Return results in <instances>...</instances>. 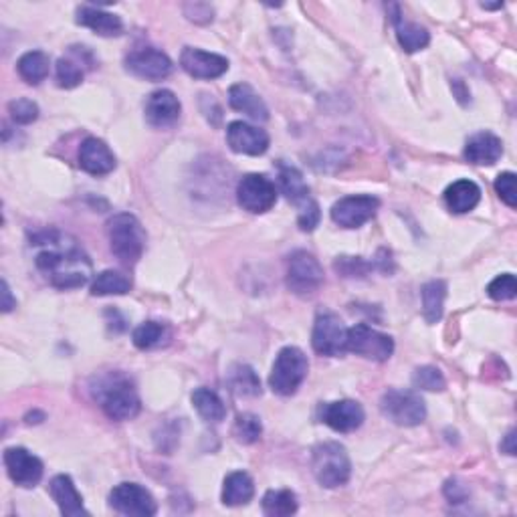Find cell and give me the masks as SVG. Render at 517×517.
<instances>
[{
	"instance_id": "6da1fadb",
	"label": "cell",
	"mask_w": 517,
	"mask_h": 517,
	"mask_svg": "<svg viewBox=\"0 0 517 517\" xmlns=\"http://www.w3.org/2000/svg\"><path fill=\"white\" fill-rule=\"evenodd\" d=\"M37 269L43 271L59 289H75L86 285L91 277V263L78 247L45 249L35 258Z\"/></svg>"
},
{
	"instance_id": "7a4b0ae2",
	"label": "cell",
	"mask_w": 517,
	"mask_h": 517,
	"mask_svg": "<svg viewBox=\"0 0 517 517\" xmlns=\"http://www.w3.org/2000/svg\"><path fill=\"white\" fill-rule=\"evenodd\" d=\"M311 469H314L319 485L328 489L341 488L352 475V463H349L346 447L336 443V440H325V443L314 447Z\"/></svg>"
},
{
	"instance_id": "3957f363",
	"label": "cell",
	"mask_w": 517,
	"mask_h": 517,
	"mask_svg": "<svg viewBox=\"0 0 517 517\" xmlns=\"http://www.w3.org/2000/svg\"><path fill=\"white\" fill-rule=\"evenodd\" d=\"M108 237L111 253L121 263L135 265L146 249V233H144L140 220L129 212H121L108 220Z\"/></svg>"
},
{
	"instance_id": "277c9868",
	"label": "cell",
	"mask_w": 517,
	"mask_h": 517,
	"mask_svg": "<svg viewBox=\"0 0 517 517\" xmlns=\"http://www.w3.org/2000/svg\"><path fill=\"white\" fill-rule=\"evenodd\" d=\"M97 400L111 421H129L142 406L135 388L121 374H111L97 384Z\"/></svg>"
},
{
	"instance_id": "5b68a950",
	"label": "cell",
	"mask_w": 517,
	"mask_h": 517,
	"mask_svg": "<svg viewBox=\"0 0 517 517\" xmlns=\"http://www.w3.org/2000/svg\"><path fill=\"white\" fill-rule=\"evenodd\" d=\"M309 362L308 356L301 352L300 348L287 346L281 349L273 364L269 386L271 390L279 394V397H291L298 392V388L303 384V380L308 378Z\"/></svg>"
},
{
	"instance_id": "8992f818",
	"label": "cell",
	"mask_w": 517,
	"mask_h": 517,
	"mask_svg": "<svg viewBox=\"0 0 517 517\" xmlns=\"http://www.w3.org/2000/svg\"><path fill=\"white\" fill-rule=\"evenodd\" d=\"M287 289L300 298H309L324 285V269L308 250H295L287 258Z\"/></svg>"
},
{
	"instance_id": "52a82bcc",
	"label": "cell",
	"mask_w": 517,
	"mask_h": 517,
	"mask_svg": "<svg viewBox=\"0 0 517 517\" xmlns=\"http://www.w3.org/2000/svg\"><path fill=\"white\" fill-rule=\"evenodd\" d=\"M382 414L398 427H416L427 418L424 400L413 390H388L380 400Z\"/></svg>"
},
{
	"instance_id": "ba28073f",
	"label": "cell",
	"mask_w": 517,
	"mask_h": 517,
	"mask_svg": "<svg viewBox=\"0 0 517 517\" xmlns=\"http://www.w3.org/2000/svg\"><path fill=\"white\" fill-rule=\"evenodd\" d=\"M346 349L362 358L386 362L394 352V340L382 332L372 330L366 324H358L348 330Z\"/></svg>"
},
{
	"instance_id": "9c48e42d",
	"label": "cell",
	"mask_w": 517,
	"mask_h": 517,
	"mask_svg": "<svg viewBox=\"0 0 517 517\" xmlns=\"http://www.w3.org/2000/svg\"><path fill=\"white\" fill-rule=\"evenodd\" d=\"M348 330L333 311H319L311 332V346L322 356H340L346 352Z\"/></svg>"
},
{
	"instance_id": "30bf717a",
	"label": "cell",
	"mask_w": 517,
	"mask_h": 517,
	"mask_svg": "<svg viewBox=\"0 0 517 517\" xmlns=\"http://www.w3.org/2000/svg\"><path fill=\"white\" fill-rule=\"evenodd\" d=\"M110 507L113 512L129 517L156 515L158 505L152 493L138 483H119L110 493Z\"/></svg>"
},
{
	"instance_id": "8fae6325",
	"label": "cell",
	"mask_w": 517,
	"mask_h": 517,
	"mask_svg": "<svg viewBox=\"0 0 517 517\" xmlns=\"http://www.w3.org/2000/svg\"><path fill=\"white\" fill-rule=\"evenodd\" d=\"M239 204L253 215H263L277 202V188L263 174H247L237 186Z\"/></svg>"
},
{
	"instance_id": "7c38bea8",
	"label": "cell",
	"mask_w": 517,
	"mask_h": 517,
	"mask_svg": "<svg viewBox=\"0 0 517 517\" xmlns=\"http://www.w3.org/2000/svg\"><path fill=\"white\" fill-rule=\"evenodd\" d=\"M380 207V201L376 196L358 194V196H346L340 199L332 207V220L344 229H358V226L366 225L368 220L374 218L376 210Z\"/></svg>"
},
{
	"instance_id": "4fadbf2b",
	"label": "cell",
	"mask_w": 517,
	"mask_h": 517,
	"mask_svg": "<svg viewBox=\"0 0 517 517\" xmlns=\"http://www.w3.org/2000/svg\"><path fill=\"white\" fill-rule=\"evenodd\" d=\"M126 70L134 75V78L146 79V81H160L166 79L172 73L174 65L166 53L158 51L154 47H144L126 57Z\"/></svg>"
},
{
	"instance_id": "5bb4252c",
	"label": "cell",
	"mask_w": 517,
	"mask_h": 517,
	"mask_svg": "<svg viewBox=\"0 0 517 517\" xmlns=\"http://www.w3.org/2000/svg\"><path fill=\"white\" fill-rule=\"evenodd\" d=\"M4 465L9 477L19 488H35L43 479V463L39 457L22 447H11L4 451Z\"/></svg>"
},
{
	"instance_id": "9a60e30c",
	"label": "cell",
	"mask_w": 517,
	"mask_h": 517,
	"mask_svg": "<svg viewBox=\"0 0 517 517\" xmlns=\"http://www.w3.org/2000/svg\"><path fill=\"white\" fill-rule=\"evenodd\" d=\"M180 65L190 78L196 79H217L229 71V61L223 55L194 47H185L180 55Z\"/></svg>"
},
{
	"instance_id": "2e32d148",
	"label": "cell",
	"mask_w": 517,
	"mask_h": 517,
	"mask_svg": "<svg viewBox=\"0 0 517 517\" xmlns=\"http://www.w3.org/2000/svg\"><path fill=\"white\" fill-rule=\"evenodd\" d=\"M226 142L233 152L247 156H261L269 150V134L245 121H233L226 127Z\"/></svg>"
},
{
	"instance_id": "e0dca14e",
	"label": "cell",
	"mask_w": 517,
	"mask_h": 517,
	"mask_svg": "<svg viewBox=\"0 0 517 517\" xmlns=\"http://www.w3.org/2000/svg\"><path fill=\"white\" fill-rule=\"evenodd\" d=\"M319 418L336 432H352L362 427L366 414L356 400H338L319 408Z\"/></svg>"
},
{
	"instance_id": "ac0fdd59",
	"label": "cell",
	"mask_w": 517,
	"mask_h": 517,
	"mask_svg": "<svg viewBox=\"0 0 517 517\" xmlns=\"http://www.w3.org/2000/svg\"><path fill=\"white\" fill-rule=\"evenodd\" d=\"M180 118V102L170 89H158L150 94L146 102V119L152 127L166 129L176 124Z\"/></svg>"
},
{
	"instance_id": "d6986e66",
	"label": "cell",
	"mask_w": 517,
	"mask_h": 517,
	"mask_svg": "<svg viewBox=\"0 0 517 517\" xmlns=\"http://www.w3.org/2000/svg\"><path fill=\"white\" fill-rule=\"evenodd\" d=\"M79 166L91 176H103L116 168V156L103 140L87 138L79 148Z\"/></svg>"
},
{
	"instance_id": "ffe728a7",
	"label": "cell",
	"mask_w": 517,
	"mask_h": 517,
	"mask_svg": "<svg viewBox=\"0 0 517 517\" xmlns=\"http://www.w3.org/2000/svg\"><path fill=\"white\" fill-rule=\"evenodd\" d=\"M49 491L55 504L59 505L61 513L67 517H78V515H87V509L83 507V497L81 493L75 488L73 479L70 475H57L51 479Z\"/></svg>"
},
{
	"instance_id": "44dd1931",
	"label": "cell",
	"mask_w": 517,
	"mask_h": 517,
	"mask_svg": "<svg viewBox=\"0 0 517 517\" xmlns=\"http://www.w3.org/2000/svg\"><path fill=\"white\" fill-rule=\"evenodd\" d=\"M229 105L234 111L245 113V116L255 121L269 119V108L249 83H237V86L229 89Z\"/></svg>"
},
{
	"instance_id": "7402d4cb",
	"label": "cell",
	"mask_w": 517,
	"mask_h": 517,
	"mask_svg": "<svg viewBox=\"0 0 517 517\" xmlns=\"http://www.w3.org/2000/svg\"><path fill=\"white\" fill-rule=\"evenodd\" d=\"M504 154V144L491 132H479L471 135L465 146V158L471 164L491 166Z\"/></svg>"
},
{
	"instance_id": "603a6c76",
	"label": "cell",
	"mask_w": 517,
	"mask_h": 517,
	"mask_svg": "<svg viewBox=\"0 0 517 517\" xmlns=\"http://www.w3.org/2000/svg\"><path fill=\"white\" fill-rule=\"evenodd\" d=\"M78 22L100 37H119L121 30H124V22H121L118 14L95 9V6H79Z\"/></svg>"
},
{
	"instance_id": "cb8c5ba5",
	"label": "cell",
	"mask_w": 517,
	"mask_h": 517,
	"mask_svg": "<svg viewBox=\"0 0 517 517\" xmlns=\"http://www.w3.org/2000/svg\"><path fill=\"white\" fill-rule=\"evenodd\" d=\"M479 201H481V188L473 180H457L445 190L447 207L457 215H465V212L473 210Z\"/></svg>"
},
{
	"instance_id": "d4e9b609",
	"label": "cell",
	"mask_w": 517,
	"mask_h": 517,
	"mask_svg": "<svg viewBox=\"0 0 517 517\" xmlns=\"http://www.w3.org/2000/svg\"><path fill=\"white\" fill-rule=\"evenodd\" d=\"M255 496V483L245 471H234L225 479L223 485V504L229 507L247 505Z\"/></svg>"
},
{
	"instance_id": "484cf974",
	"label": "cell",
	"mask_w": 517,
	"mask_h": 517,
	"mask_svg": "<svg viewBox=\"0 0 517 517\" xmlns=\"http://www.w3.org/2000/svg\"><path fill=\"white\" fill-rule=\"evenodd\" d=\"M279 188L289 202L300 204L309 201V186L303 180V174L291 164H279Z\"/></svg>"
},
{
	"instance_id": "4316f807",
	"label": "cell",
	"mask_w": 517,
	"mask_h": 517,
	"mask_svg": "<svg viewBox=\"0 0 517 517\" xmlns=\"http://www.w3.org/2000/svg\"><path fill=\"white\" fill-rule=\"evenodd\" d=\"M17 70L21 78L25 79L29 86H39L41 81L47 79L51 70L49 55H45L43 51H29L19 59Z\"/></svg>"
},
{
	"instance_id": "83f0119b",
	"label": "cell",
	"mask_w": 517,
	"mask_h": 517,
	"mask_svg": "<svg viewBox=\"0 0 517 517\" xmlns=\"http://www.w3.org/2000/svg\"><path fill=\"white\" fill-rule=\"evenodd\" d=\"M423 311L424 319L429 324H437L440 317H443V308H445V298H447V283L440 279L429 281V283L423 285Z\"/></svg>"
},
{
	"instance_id": "f1b7e54d",
	"label": "cell",
	"mask_w": 517,
	"mask_h": 517,
	"mask_svg": "<svg viewBox=\"0 0 517 517\" xmlns=\"http://www.w3.org/2000/svg\"><path fill=\"white\" fill-rule=\"evenodd\" d=\"M392 19H394V25H397V37L402 49H405L406 53H416L427 47L431 41V35L427 29L416 25V22L402 21L400 14H397V17H392Z\"/></svg>"
},
{
	"instance_id": "f546056e",
	"label": "cell",
	"mask_w": 517,
	"mask_h": 517,
	"mask_svg": "<svg viewBox=\"0 0 517 517\" xmlns=\"http://www.w3.org/2000/svg\"><path fill=\"white\" fill-rule=\"evenodd\" d=\"M193 405L207 423H220L226 416L225 402L209 388H196L193 392Z\"/></svg>"
},
{
	"instance_id": "4dcf8cb0",
	"label": "cell",
	"mask_w": 517,
	"mask_h": 517,
	"mask_svg": "<svg viewBox=\"0 0 517 517\" xmlns=\"http://www.w3.org/2000/svg\"><path fill=\"white\" fill-rule=\"evenodd\" d=\"M298 507V496L289 489H271L263 496V513L269 517L293 515Z\"/></svg>"
},
{
	"instance_id": "1f68e13d",
	"label": "cell",
	"mask_w": 517,
	"mask_h": 517,
	"mask_svg": "<svg viewBox=\"0 0 517 517\" xmlns=\"http://www.w3.org/2000/svg\"><path fill=\"white\" fill-rule=\"evenodd\" d=\"M132 289V279L119 271H102L91 285V295L103 298V295H126Z\"/></svg>"
},
{
	"instance_id": "d6a6232c",
	"label": "cell",
	"mask_w": 517,
	"mask_h": 517,
	"mask_svg": "<svg viewBox=\"0 0 517 517\" xmlns=\"http://www.w3.org/2000/svg\"><path fill=\"white\" fill-rule=\"evenodd\" d=\"M229 384L239 397H258L261 394V380L247 364H234L229 372Z\"/></svg>"
},
{
	"instance_id": "836d02e7",
	"label": "cell",
	"mask_w": 517,
	"mask_h": 517,
	"mask_svg": "<svg viewBox=\"0 0 517 517\" xmlns=\"http://www.w3.org/2000/svg\"><path fill=\"white\" fill-rule=\"evenodd\" d=\"M166 338H168V330H166L164 324H158V322H144L132 333L134 346L140 349L156 348L162 344Z\"/></svg>"
},
{
	"instance_id": "e575fe53",
	"label": "cell",
	"mask_w": 517,
	"mask_h": 517,
	"mask_svg": "<svg viewBox=\"0 0 517 517\" xmlns=\"http://www.w3.org/2000/svg\"><path fill=\"white\" fill-rule=\"evenodd\" d=\"M261 432H263L261 418L253 413H242L237 416V421H234L233 435L242 445L257 443V440L261 439Z\"/></svg>"
},
{
	"instance_id": "d590c367",
	"label": "cell",
	"mask_w": 517,
	"mask_h": 517,
	"mask_svg": "<svg viewBox=\"0 0 517 517\" xmlns=\"http://www.w3.org/2000/svg\"><path fill=\"white\" fill-rule=\"evenodd\" d=\"M413 384L418 390H429V392H443L447 388V380L443 372L435 366H421L414 370Z\"/></svg>"
},
{
	"instance_id": "8d00e7d4",
	"label": "cell",
	"mask_w": 517,
	"mask_h": 517,
	"mask_svg": "<svg viewBox=\"0 0 517 517\" xmlns=\"http://www.w3.org/2000/svg\"><path fill=\"white\" fill-rule=\"evenodd\" d=\"M488 293H489V298L496 300V301L513 300L515 295H517V281H515V275H512V273H504V275L496 277L489 283Z\"/></svg>"
},
{
	"instance_id": "74e56055",
	"label": "cell",
	"mask_w": 517,
	"mask_h": 517,
	"mask_svg": "<svg viewBox=\"0 0 517 517\" xmlns=\"http://www.w3.org/2000/svg\"><path fill=\"white\" fill-rule=\"evenodd\" d=\"M57 81L61 87L73 89L81 86L83 70L71 59H59L57 61Z\"/></svg>"
},
{
	"instance_id": "f35d334b",
	"label": "cell",
	"mask_w": 517,
	"mask_h": 517,
	"mask_svg": "<svg viewBox=\"0 0 517 517\" xmlns=\"http://www.w3.org/2000/svg\"><path fill=\"white\" fill-rule=\"evenodd\" d=\"M9 113L12 121L21 126H29L39 118V105L30 100H14L9 103Z\"/></svg>"
},
{
	"instance_id": "ab89813d",
	"label": "cell",
	"mask_w": 517,
	"mask_h": 517,
	"mask_svg": "<svg viewBox=\"0 0 517 517\" xmlns=\"http://www.w3.org/2000/svg\"><path fill=\"white\" fill-rule=\"evenodd\" d=\"M333 267L341 277H364L372 269V263H366L362 257H338Z\"/></svg>"
},
{
	"instance_id": "60d3db41",
	"label": "cell",
	"mask_w": 517,
	"mask_h": 517,
	"mask_svg": "<svg viewBox=\"0 0 517 517\" xmlns=\"http://www.w3.org/2000/svg\"><path fill=\"white\" fill-rule=\"evenodd\" d=\"M496 190H497L499 199L504 201L509 209L517 207V190H515V174L513 172L499 174L497 180H496Z\"/></svg>"
},
{
	"instance_id": "b9f144b4",
	"label": "cell",
	"mask_w": 517,
	"mask_h": 517,
	"mask_svg": "<svg viewBox=\"0 0 517 517\" xmlns=\"http://www.w3.org/2000/svg\"><path fill=\"white\" fill-rule=\"evenodd\" d=\"M319 207H317V202L316 201H308L306 202V207L301 209L300 212V217H298V225H300V229L301 231H306V233H311L317 226L319 223Z\"/></svg>"
},
{
	"instance_id": "7bdbcfd3",
	"label": "cell",
	"mask_w": 517,
	"mask_h": 517,
	"mask_svg": "<svg viewBox=\"0 0 517 517\" xmlns=\"http://www.w3.org/2000/svg\"><path fill=\"white\" fill-rule=\"evenodd\" d=\"M445 496L451 504H463L469 497V489L457 479H448L445 485Z\"/></svg>"
},
{
	"instance_id": "ee69618b",
	"label": "cell",
	"mask_w": 517,
	"mask_h": 517,
	"mask_svg": "<svg viewBox=\"0 0 517 517\" xmlns=\"http://www.w3.org/2000/svg\"><path fill=\"white\" fill-rule=\"evenodd\" d=\"M14 308H17V300L12 298L9 283H6V281H3V311H4V314H9V311H12Z\"/></svg>"
},
{
	"instance_id": "f6af8a7d",
	"label": "cell",
	"mask_w": 517,
	"mask_h": 517,
	"mask_svg": "<svg viewBox=\"0 0 517 517\" xmlns=\"http://www.w3.org/2000/svg\"><path fill=\"white\" fill-rule=\"evenodd\" d=\"M501 451L507 455H515V432L509 431L504 443H501Z\"/></svg>"
},
{
	"instance_id": "bcb514c9",
	"label": "cell",
	"mask_w": 517,
	"mask_h": 517,
	"mask_svg": "<svg viewBox=\"0 0 517 517\" xmlns=\"http://www.w3.org/2000/svg\"><path fill=\"white\" fill-rule=\"evenodd\" d=\"M481 6H483V9H501L504 4H481Z\"/></svg>"
}]
</instances>
